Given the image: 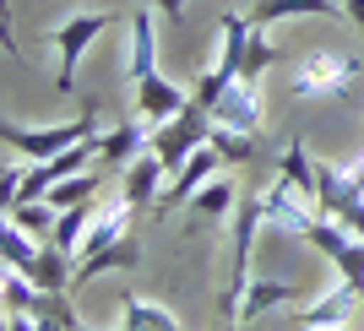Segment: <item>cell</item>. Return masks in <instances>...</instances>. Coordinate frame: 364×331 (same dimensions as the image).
Returning <instances> with one entry per match:
<instances>
[{"label":"cell","instance_id":"cell-8","mask_svg":"<svg viewBox=\"0 0 364 331\" xmlns=\"http://www.w3.org/2000/svg\"><path fill=\"white\" fill-rule=\"evenodd\" d=\"M147 147H152V125L141 120V114L114 125V131H98V158H104V168H131Z\"/></svg>","mask_w":364,"mask_h":331},{"label":"cell","instance_id":"cell-24","mask_svg":"<svg viewBox=\"0 0 364 331\" xmlns=\"http://www.w3.org/2000/svg\"><path fill=\"white\" fill-rule=\"evenodd\" d=\"M6 217H16V223L28 228L33 239H49V234H55V217H60V212L49 207V201H16L11 212H6Z\"/></svg>","mask_w":364,"mask_h":331},{"label":"cell","instance_id":"cell-19","mask_svg":"<svg viewBox=\"0 0 364 331\" xmlns=\"http://www.w3.org/2000/svg\"><path fill=\"white\" fill-rule=\"evenodd\" d=\"M191 201H196L201 217H234V207H240V185L228 180V174H218V180H207Z\"/></svg>","mask_w":364,"mask_h":331},{"label":"cell","instance_id":"cell-2","mask_svg":"<svg viewBox=\"0 0 364 331\" xmlns=\"http://www.w3.org/2000/svg\"><path fill=\"white\" fill-rule=\"evenodd\" d=\"M87 136H98V109H82V114H71L65 125H11V120L0 125L6 152H22L28 163H44V158L76 147V141H87Z\"/></svg>","mask_w":364,"mask_h":331},{"label":"cell","instance_id":"cell-20","mask_svg":"<svg viewBox=\"0 0 364 331\" xmlns=\"http://www.w3.org/2000/svg\"><path fill=\"white\" fill-rule=\"evenodd\" d=\"M277 174H283L294 190H304V196L316 201V158L304 152V141H289V147H283V158H277Z\"/></svg>","mask_w":364,"mask_h":331},{"label":"cell","instance_id":"cell-29","mask_svg":"<svg viewBox=\"0 0 364 331\" xmlns=\"http://www.w3.org/2000/svg\"><path fill=\"white\" fill-rule=\"evenodd\" d=\"M152 6H158V16H168V22L185 11V0H152Z\"/></svg>","mask_w":364,"mask_h":331},{"label":"cell","instance_id":"cell-23","mask_svg":"<svg viewBox=\"0 0 364 331\" xmlns=\"http://www.w3.org/2000/svg\"><path fill=\"white\" fill-rule=\"evenodd\" d=\"M92 212H98L92 201H82V207H65L60 217H55V234H49V239L65 244V250L76 256V250H82V239H87V228H92Z\"/></svg>","mask_w":364,"mask_h":331},{"label":"cell","instance_id":"cell-11","mask_svg":"<svg viewBox=\"0 0 364 331\" xmlns=\"http://www.w3.org/2000/svg\"><path fill=\"white\" fill-rule=\"evenodd\" d=\"M364 304V293L359 288H332V293H321L316 304H304L299 310V331H332V326H348V315Z\"/></svg>","mask_w":364,"mask_h":331},{"label":"cell","instance_id":"cell-16","mask_svg":"<svg viewBox=\"0 0 364 331\" xmlns=\"http://www.w3.org/2000/svg\"><path fill=\"white\" fill-rule=\"evenodd\" d=\"M120 331H185V326H180V315H168L164 304L141 299V293H125V304H120Z\"/></svg>","mask_w":364,"mask_h":331},{"label":"cell","instance_id":"cell-30","mask_svg":"<svg viewBox=\"0 0 364 331\" xmlns=\"http://www.w3.org/2000/svg\"><path fill=\"white\" fill-rule=\"evenodd\" d=\"M71 331H98V326H87V320H76V326H71Z\"/></svg>","mask_w":364,"mask_h":331},{"label":"cell","instance_id":"cell-26","mask_svg":"<svg viewBox=\"0 0 364 331\" xmlns=\"http://www.w3.org/2000/svg\"><path fill=\"white\" fill-rule=\"evenodd\" d=\"M22 185H28V158H22V163H6V174H0V196H6V212L16 207V201H22Z\"/></svg>","mask_w":364,"mask_h":331},{"label":"cell","instance_id":"cell-12","mask_svg":"<svg viewBox=\"0 0 364 331\" xmlns=\"http://www.w3.org/2000/svg\"><path fill=\"white\" fill-rule=\"evenodd\" d=\"M213 120H223V125H240V131H261V82H234V87L218 98V109H213Z\"/></svg>","mask_w":364,"mask_h":331},{"label":"cell","instance_id":"cell-4","mask_svg":"<svg viewBox=\"0 0 364 331\" xmlns=\"http://www.w3.org/2000/svg\"><path fill=\"white\" fill-rule=\"evenodd\" d=\"M207 136H213V109H201L196 98H191V109H180L174 120H164V125H152V158H164L168 163V174L191 158L196 147H207Z\"/></svg>","mask_w":364,"mask_h":331},{"label":"cell","instance_id":"cell-28","mask_svg":"<svg viewBox=\"0 0 364 331\" xmlns=\"http://www.w3.org/2000/svg\"><path fill=\"white\" fill-rule=\"evenodd\" d=\"M343 16H348L353 28H359V33H364V0H343Z\"/></svg>","mask_w":364,"mask_h":331},{"label":"cell","instance_id":"cell-13","mask_svg":"<svg viewBox=\"0 0 364 331\" xmlns=\"http://www.w3.org/2000/svg\"><path fill=\"white\" fill-rule=\"evenodd\" d=\"M289 304H299V288H289L283 277H250V293H245V304H240V320H250V326H256L261 315L289 310Z\"/></svg>","mask_w":364,"mask_h":331},{"label":"cell","instance_id":"cell-14","mask_svg":"<svg viewBox=\"0 0 364 331\" xmlns=\"http://www.w3.org/2000/svg\"><path fill=\"white\" fill-rule=\"evenodd\" d=\"M131 212H136V207H131L125 196H114L104 212H92V228H87V239H82V250H76V256H92V250H104V244L131 239V234H125V228H131Z\"/></svg>","mask_w":364,"mask_h":331},{"label":"cell","instance_id":"cell-22","mask_svg":"<svg viewBox=\"0 0 364 331\" xmlns=\"http://www.w3.org/2000/svg\"><path fill=\"white\" fill-rule=\"evenodd\" d=\"M98 185H104V174H98V168H87V174H71V180H60L44 201H49L55 212H65V207H82V201H92V196H98Z\"/></svg>","mask_w":364,"mask_h":331},{"label":"cell","instance_id":"cell-18","mask_svg":"<svg viewBox=\"0 0 364 331\" xmlns=\"http://www.w3.org/2000/svg\"><path fill=\"white\" fill-rule=\"evenodd\" d=\"M218 152H223V163L245 168V163H256V131H240V125H223L213 120V136H207Z\"/></svg>","mask_w":364,"mask_h":331},{"label":"cell","instance_id":"cell-31","mask_svg":"<svg viewBox=\"0 0 364 331\" xmlns=\"http://www.w3.org/2000/svg\"><path fill=\"white\" fill-rule=\"evenodd\" d=\"M240 331H256V326H250V320H240Z\"/></svg>","mask_w":364,"mask_h":331},{"label":"cell","instance_id":"cell-1","mask_svg":"<svg viewBox=\"0 0 364 331\" xmlns=\"http://www.w3.org/2000/svg\"><path fill=\"white\" fill-rule=\"evenodd\" d=\"M364 60L348 49H310L299 65L289 71V98L294 104H337L359 87Z\"/></svg>","mask_w":364,"mask_h":331},{"label":"cell","instance_id":"cell-27","mask_svg":"<svg viewBox=\"0 0 364 331\" xmlns=\"http://www.w3.org/2000/svg\"><path fill=\"white\" fill-rule=\"evenodd\" d=\"M6 331H71L55 315H6Z\"/></svg>","mask_w":364,"mask_h":331},{"label":"cell","instance_id":"cell-17","mask_svg":"<svg viewBox=\"0 0 364 331\" xmlns=\"http://www.w3.org/2000/svg\"><path fill=\"white\" fill-rule=\"evenodd\" d=\"M343 11V0H256V22L272 28V22H294V16H332Z\"/></svg>","mask_w":364,"mask_h":331},{"label":"cell","instance_id":"cell-21","mask_svg":"<svg viewBox=\"0 0 364 331\" xmlns=\"http://www.w3.org/2000/svg\"><path fill=\"white\" fill-rule=\"evenodd\" d=\"M277 60H283V49H277V44H272V33H267V28L256 22V33H250V49H245L240 76H245V82H261V76L272 71Z\"/></svg>","mask_w":364,"mask_h":331},{"label":"cell","instance_id":"cell-5","mask_svg":"<svg viewBox=\"0 0 364 331\" xmlns=\"http://www.w3.org/2000/svg\"><path fill=\"white\" fill-rule=\"evenodd\" d=\"M256 196H261V217H267V228H277V234H294V239H304V234H310V223L321 217V207L304 196V190H294L283 174H277L267 190H256Z\"/></svg>","mask_w":364,"mask_h":331},{"label":"cell","instance_id":"cell-3","mask_svg":"<svg viewBox=\"0 0 364 331\" xmlns=\"http://www.w3.org/2000/svg\"><path fill=\"white\" fill-rule=\"evenodd\" d=\"M104 28H109V11H76V16H65L60 28L49 33L55 60H60V71H55V92H65V98L76 92V65H82V55H87L98 38H104Z\"/></svg>","mask_w":364,"mask_h":331},{"label":"cell","instance_id":"cell-10","mask_svg":"<svg viewBox=\"0 0 364 331\" xmlns=\"http://www.w3.org/2000/svg\"><path fill=\"white\" fill-rule=\"evenodd\" d=\"M152 11H158V6L131 11V49H125V82H131V87L147 82V76L158 71V33H152Z\"/></svg>","mask_w":364,"mask_h":331},{"label":"cell","instance_id":"cell-25","mask_svg":"<svg viewBox=\"0 0 364 331\" xmlns=\"http://www.w3.org/2000/svg\"><path fill=\"white\" fill-rule=\"evenodd\" d=\"M332 266H337V277H343L348 288H359V293H364V239H353L348 250L332 261Z\"/></svg>","mask_w":364,"mask_h":331},{"label":"cell","instance_id":"cell-32","mask_svg":"<svg viewBox=\"0 0 364 331\" xmlns=\"http://www.w3.org/2000/svg\"><path fill=\"white\" fill-rule=\"evenodd\" d=\"M332 331H348V326H332Z\"/></svg>","mask_w":364,"mask_h":331},{"label":"cell","instance_id":"cell-6","mask_svg":"<svg viewBox=\"0 0 364 331\" xmlns=\"http://www.w3.org/2000/svg\"><path fill=\"white\" fill-rule=\"evenodd\" d=\"M223 168H228V163H223V152H218L213 141H207V147H196L180 168H174V174H168V185H164V196H158V207H152V212H158V217H168L174 207H185V201L196 196L207 180H218Z\"/></svg>","mask_w":364,"mask_h":331},{"label":"cell","instance_id":"cell-9","mask_svg":"<svg viewBox=\"0 0 364 331\" xmlns=\"http://www.w3.org/2000/svg\"><path fill=\"white\" fill-rule=\"evenodd\" d=\"M164 185H168V163L164 158H152V152H141L131 168H120V196L131 201V207H158V196H164Z\"/></svg>","mask_w":364,"mask_h":331},{"label":"cell","instance_id":"cell-7","mask_svg":"<svg viewBox=\"0 0 364 331\" xmlns=\"http://www.w3.org/2000/svg\"><path fill=\"white\" fill-rule=\"evenodd\" d=\"M180 109H191V92L180 87V82H168L164 71H152L147 82H136V114L147 125H164V120H174Z\"/></svg>","mask_w":364,"mask_h":331},{"label":"cell","instance_id":"cell-15","mask_svg":"<svg viewBox=\"0 0 364 331\" xmlns=\"http://www.w3.org/2000/svg\"><path fill=\"white\" fill-rule=\"evenodd\" d=\"M0 256H6L11 271H28L33 277V271H38V256H44V239H33L16 217H6V228H0Z\"/></svg>","mask_w":364,"mask_h":331}]
</instances>
